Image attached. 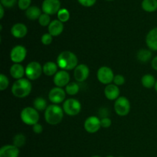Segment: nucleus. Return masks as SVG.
Masks as SVG:
<instances>
[{"label": "nucleus", "mask_w": 157, "mask_h": 157, "mask_svg": "<svg viewBox=\"0 0 157 157\" xmlns=\"http://www.w3.org/2000/svg\"><path fill=\"white\" fill-rule=\"evenodd\" d=\"M107 157H114V156H107Z\"/></svg>", "instance_id": "43"}, {"label": "nucleus", "mask_w": 157, "mask_h": 157, "mask_svg": "<svg viewBox=\"0 0 157 157\" xmlns=\"http://www.w3.org/2000/svg\"><path fill=\"white\" fill-rule=\"evenodd\" d=\"M78 2L85 7H90L96 2V0H78Z\"/></svg>", "instance_id": "36"}, {"label": "nucleus", "mask_w": 157, "mask_h": 157, "mask_svg": "<svg viewBox=\"0 0 157 157\" xmlns=\"http://www.w3.org/2000/svg\"><path fill=\"white\" fill-rule=\"evenodd\" d=\"M90 73L88 67L86 64H78L74 70V77L78 82H84L87 79Z\"/></svg>", "instance_id": "13"}, {"label": "nucleus", "mask_w": 157, "mask_h": 157, "mask_svg": "<svg viewBox=\"0 0 157 157\" xmlns=\"http://www.w3.org/2000/svg\"><path fill=\"white\" fill-rule=\"evenodd\" d=\"M4 16V6L0 5V18H2Z\"/></svg>", "instance_id": "40"}, {"label": "nucleus", "mask_w": 157, "mask_h": 157, "mask_svg": "<svg viewBox=\"0 0 157 157\" xmlns=\"http://www.w3.org/2000/svg\"><path fill=\"white\" fill-rule=\"evenodd\" d=\"M34 108L37 110L38 111H42V110H45L47 109V101L45 99L41 98H37L34 101Z\"/></svg>", "instance_id": "26"}, {"label": "nucleus", "mask_w": 157, "mask_h": 157, "mask_svg": "<svg viewBox=\"0 0 157 157\" xmlns=\"http://www.w3.org/2000/svg\"><path fill=\"white\" fill-rule=\"evenodd\" d=\"M33 131L36 134H40L43 131V127L40 124H36L33 126Z\"/></svg>", "instance_id": "38"}, {"label": "nucleus", "mask_w": 157, "mask_h": 157, "mask_svg": "<svg viewBox=\"0 0 157 157\" xmlns=\"http://www.w3.org/2000/svg\"><path fill=\"white\" fill-rule=\"evenodd\" d=\"M79 85L75 82L69 83L65 87V92L66 94L69 95H75L79 91Z\"/></svg>", "instance_id": "27"}, {"label": "nucleus", "mask_w": 157, "mask_h": 157, "mask_svg": "<svg viewBox=\"0 0 157 157\" xmlns=\"http://www.w3.org/2000/svg\"><path fill=\"white\" fill-rule=\"evenodd\" d=\"M25 136L21 134V133H18V134H16L14 136L13 145L15 147H18V148H20V147H22L25 144Z\"/></svg>", "instance_id": "28"}, {"label": "nucleus", "mask_w": 157, "mask_h": 157, "mask_svg": "<svg viewBox=\"0 0 157 157\" xmlns=\"http://www.w3.org/2000/svg\"><path fill=\"white\" fill-rule=\"evenodd\" d=\"M114 110L119 116H127L130 110V103L125 97H119L114 103Z\"/></svg>", "instance_id": "6"}, {"label": "nucleus", "mask_w": 157, "mask_h": 157, "mask_svg": "<svg viewBox=\"0 0 157 157\" xmlns=\"http://www.w3.org/2000/svg\"><path fill=\"white\" fill-rule=\"evenodd\" d=\"M101 127L104 128H108L111 125V120L108 117H104L101 120Z\"/></svg>", "instance_id": "37"}, {"label": "nucleus", "mask_w": 157, "mask_h": 157, "mask_svg": "<svg viewBox=\"0 0 157 157\" xmlns=\"http://www.w3.org/2000/svg\"><path fill=\"white\" fill-rule=\"evenodd\" d=\"M53 41V36L52 35H50L49 33H45L41 36V41L43 44H45V45H48Z\"/></svg>", "instance_id": "32"}, {"label": "nucleus", "mask_w": 157, "mask_h": 157, "mask_svg": "<svg viewBox=\"0 0 157 157\" xmlns=\"http://www.w3.org/2000/svg\"><path fill=\"white\" fill-rule=\"evenodd\" d=\"M142 8L146 12H155L157 10V0H144L142 2Z\"/></svg>", "instance_id": "23"}, {"label": "nucleus", "mask_w": 157, "mask_h": 157, "mask_svg": "<svg viewBox=\"0 0 157 157\" xmlns=\"http://www.w3.org/2000/svg\"><path fill=\"white\" fill-rule=\"evenodd\" d=\"M27 55L26 48L22 45H16L12 49L10 52V58L15 64L22 62Z\"/></svg>", "instance_id": "10"}, {"label": "nucleus", "mask_w": 157, "mask_h": 157, "mask_svg": "<svg viewBox=\"0 0 157 157\" xmlns=\"http://www.w3.org/2000/svg\"><path fill=\"white\" fill-rule=\"evenodd\" d=\"M21 119L24 124L34 126L39 121V114L38 110L34 107H28L23 109L21 112Z\"/></svg>", "instance_id": "4"}, {"label": "nucleus", "mask_w": 157, "mask_h": 157, "mask_svg": "<svg viewBox=\"0 0 157 157\" xmlns=\"http://www.w3.org/2000/svg\"><path fill=\"white\" fill-rule=\"evenodd\" d=\"M58 18L61 22H66L70 18V13L66 9H61L58 12Z\"/></svg>", "instance_id": "29"}, {"label": "nucleus", "mask_w": 157, "mask_h": 157, "mask_svg": "<svg viewBox=\"0 0 157 157\" xmlns=\"http://www.w3.org/2000/svg\"><path fill=\"white\" fill-rule=\"evenodd\" d=\"M146 43L149 48L157 51V28H154L149 32L146 38Z\"/></svg>", "instance_id": "19"}, {"label": "nucleus", "mask_w": 157, "mask_h": 157, "mask_svg": "<svg viewBox=\"0 0 157 157\" xmlns=\"http://www.w3.org/2000/svg\"><path fill=\"white\" fill-rule=\"evenodd\" d=\"M9 79H8V78L5 75L2 74V75H0V90H6V89L9 87Z\"/></svg>", "instance_id": "31"}, {"label": "nucleus", "mask_w": 157, "mask_h": 157, "mask_svg": "<svg viewBox=\"0 0 157 157\" xmlns=\"http://www.w3.org/2000/svg\"><path fill=\"white\" fill-rule=\"evenodd\" d=\"M43 71V67L37 61H32L25 67V75L28 79L35 81L41 76Z\"/></svg>", "instance_id": "7"}, {"label": "nucleus", "mask_w": 157, "mask_h": 157, "mask_svg": "<svg viewBox=\"0 0 157 157\" xmlns=\"http://www.w3.org/2000/svg\"><path fill=\"white\" fill-rule=\"evenodd\" d=\"M58 64H55L53 61H48L45 63L43 66V73L47 76H52L55 75L58 71Z\"/></svg>", "instance_id": "21"}, {"label": "nucleus", "mask_w": 157, "mask_h": 157, "mask_svg": "<svg viewBox=\"0 0 157 157\" xmlns=\"http://www.w3.org/2000/svg\"><path fill=\"white\" fill-rule=\"evenodd\" d=\"M151 64H152V67H153V68L154 69V70L157 71V56L155 57V58H153V61H152V62H151Z\"/></svg>", "instance_id": "39"}, {"label": "nucleus", "mask_w": 157, "mask_h": 157, "mask_svg": "<svg viewBox=\"0 0 157 157\" xmlns=\"http://www.w3.org/2000/svg\"><path fill=\"white\" fill-rule=\"evenodd\" d=\"M136 57H137V59L141 62H147L151 58L152 53L150 50H147V49H141L138 52Z\"/></svg>", "instance_id": "25"}, {"label": "nucleus", "mask_w": 157, "mask_h": 157, "mask_svg": "<svg viewBox=\"0 0 157 157\" xmlns=\"http://www.w3.org/2000/svg\"><path fill=\"white\" fill-rule=\"evenodd\" d=\"M38 22L41 26H48L51 23V18L48 14H41V16L38 18Z\"/></svg>", "instance_id": "30"}, {"label": "nucleus", "mask_w": 157, "mask_h": 157, "mask_svg": "<svg viewBox=\"0 0 157 157\" xmlns=\"http://www.w3.org/2000/svg\"><path fill=\"white\" fill-rule=\"evenodd\" d=\"M92 157H101V156H92Z\"/></svg>", "instance_id": "42"}, {"label": "nucleus", "mask_w": 157, "mask_h": 157, "mask_svg": "<svg viewBox=\"0 0 157 157\" xmlns=\"http://www.w3.org/2000/svg\"><path fill=\"white\" fill-rule=\"evenodd\" d=\"M97 77L100 82L104 84H107V85L113 81V78H114L113 71L110 67H106V66H103L98 69Z\"/></svg>", "instance_id": "8"}, {"label": "nucleus", "mask_w": 157, "mask_h": 157, "mask_svg": "<svg viewBox=\"0 0 157 157\" xmlns=\"http://www.w3.org/2000/svg\"><path fill=\"white\" fill-rule=\"evenodd\" d=\"M107 1H112V0H107Z\"/></svg>", "instance_id": "44"}, {"label": "nucleus", "mask_w": 157, "mask_h": 157, "mask_svg": "<svg viewBox=\"0 0 157 157\" xmlns=\"http://www.w3.org/2000/svg\"><path fill=\"white\" fill-rule=\"evenodd\" d=\"M19 150L14 145L3 146L0 149V157H18Z\"/></svg>", "instance_id": "16"}, {"label": "nucleus", "mask_w": 157, "mask_h": 157, "mask_svg": "<svg viewBox=\"0 0 157 157\" xmlns=\"http://www.w3.org/2000/svg\"><path fill=\"white\" fill-rule=\"evenodd\" d=\"M78 62L75 54L69 51L61 52L57 58V64L63 71L73 70L78 65Z\"/></svg>", "instance_id": "1"}, {"label": "nucleus", "mask_w": 157, "mask_h": 157, "mask_svg": "<svg viewBox=\"0 0 157 157\" xmlns=\"http://www.w3.org/2000/svg\"><path fill=\"white\" fill-rule=\"evenodd\" d=\"M64 30V25L59 20H53L48 25V33L52 36H58Z\"/></svg>", "instance_id": "18"}, {"label": "nucleus", "mask_w": 157, "mask_h": 157, "mask_svg": "<svg viewBox=\"0 0 157 157\" xmlns=\"http://www.w3.org/2000/svg\"><path fill=\"white\" fill-rule=\"evenodd\" d=\"M84 129L87 132L90 133H94L98 132L101 127V120L95 116L89 117L84 121Z\"/></svg>", "instance_id": "11"}, {"label": "nucleus", "mask_w": 157, "mask_h": 157, "mask_svg": "<svg viewBox=\"0 0 157 157\" xmlns=\"http://www.w3.org/2000/svg\"><path fill=\"white\" fill-rule=\"evenodd\" d=\"M104 94L106 98L110 101L117 100L120 96V89L115 84H107L104 89Z\"/></svg>", "instance_id": "15"}, {"label": "nucleus", "mask_w": 157, "mask_h": 157, "mask_svg": "<svg viewBox=\"0 0 157 157\" xmlns=\"http://www.w3.org/2000/svg\"><path fill=\"white\" fill-rule=\"evenodd\" d=\"M70 81V75L66 71H58L54 76V83L57 87H62L67 86Z\"/></svg>", "instance_id": "14"}, {"label": "nucleus", "mask_w": 157, "mask_h": 157, "mask_svg": "<svg viewBox=\"0 0 157 157\" xmlns=\"http://www.w3.org/2000/svg\"><path fill=\"white\" fill-rule=\"evenodd\" d=\"M16 2L17 0H1V5L6 8L13 7Z\"/></svg>", "instance_id": "35"}, {"label": "nucleus", "mask_w": 157, "mask_h": 157, "mask_svg": "<svg viewBox=\"0 0 157 157\" xmlns=\"http://www.w3.org/2000/svg\"><path fill=\"white\" fill-rule=\"evenodd\" d=\"M61 2L59 0H44L41 6L44 13L48 15H55L58 13L61 9Z\"/></svg>", "instance_id": "9"}, {"label": "nucleus", "mask_w": 157, "mask_h": 157, "mask_svg": "<svg viewBox=\"0 0 157 157\" xmlns=\"http://www.w3.org/2000/svg\"><path fill=\"white\" fill-rule=\"evenodd\" d=\"M32 0H18V7L21 10H27L30 7Z\"/></svg>", "instance_id": "33"}, {"label": "nucleus", "mask_w": 157, "mask_h": 157, "mask_svg": "<svg viewBox=\"0 0 157 157\" xmlns=\"http://www.w3.org/2000/svg\"><path fill=\"white\" fill-rule=\"evenodd\" d=\"M32 91V84L29 79H18L15 81L12 87V93L15 97L24 98L29 96Z\"/></svg>", "instance_id": "3"}, {"label": "nucleus", "mask_w": 157, "mask_h": 157, "mask_svg": "<svg viewBox=\"0 0 157 157\" xmlns=\"http://www.w3.org/2000/svg\"><path fill=\"white\" fill-rule=\"evenodd\" d=\"M63 110L69 116H76L81 112V104L78 100L70 98L63 104Z\"/></svg>", "instance_id": "5"}, {"label": "nucleus", "mask_w": 157, "mask_h": 157, "mask_svg": "<svg viewBox=\"0 0 157 157\" xmlns=\"http://www.w3.org/2000/svg\"><path fill=\"white\" fill-rule=\"evenodd\" d=\"M10 75L15 79H21L25 75V69L20 64H14L10 68Z\"/></svg>", "instance_id": "20"}, {"label": "nucleus", "mask_w": 157, "mask_h": 157, "mask_svg": "<svg viewBox=\"0 0 157 157\" xmlns=\"http://www.w3.org/2000/svg\"><path fill=\"white\" fill-rule=\"evenodd\" d=\"M155 90H156V91L157 92V81H156V84H155Z\"/></svg>", "instance_id": "41"}, {"label": "nucleus", "mask_w": 157, "mask_h": 157, "mask_svg": "<svg viewBox=\"0 0 157 157\" xmlns=\"http://www.w3.org/2000/svg\"><path fill=\"white\" fill-rule=\"evenodd\" d=\"M25 15L27 18L30 20L38 19L41 15V9L37 6H30L26 10Z\"/></svg>", "instance_id": "22"}, {"label": "nucleus", "mask_w": 157, "mask_h": 157, "mask_svg": "<svg viewBox=\"0 0 157 157\" xmlns=\"http://www.w3.org/2000/svg\"><path fill=\"white\" fill-rule=\"evenodd\" d=\"M66 97V92L61 87H55L49 91L48 98L53 104H57L62 102Z\"/></svg>", "instance_id": "12"}, {"label": "nucleus", "mask_w": 157, "mask_h": 157, "mask_svg": "<svg viewBox=\"0 0 157 157\" xmlns=\"http://www.w3.org/2000/svg\"><path fill=\"white\" fill-rule=\"evenodd\" d=\"M156 82L155 78L151 75H145L141 79V83L146 88H151V87H155Z\"/></svg>", "instance_id": "24"}, {"label": "nucleus", "mask_w": 157, "mask_h": 157, "mask_svg": "<svg viewBox=\"0 0 157 157\" xmlns=\"http://www.w3.org/2000/svg\"><path fill=\"white\" fill-rule=\"evenodd\" d=\"M113 83H114L115 85L117 86H121L125 83V78L123 75H117L116 76H114L113 78Z\"/></svg>", "instance_id": "34"}, {"label": "nucleus", "mask_w": 157, "mask_h": 157, "mask_svg": "<svg viewBox=\"0 0 157 157\" xmlns=\"http://www.w3.org/2000/svg\"><path fill=\"white\" fill-rule=\"evenodd\" d=\"M28 29L25 25L22 23H16L11 29V33L15 38H22L26 35Z\"/></svg>", "instance_id": "17"}, {"label": "nucleus", "mask_w": 157, "mask_h": 157, "mask_svg": "<svg viewBox=\"0 0 157 157\" xmlns=\"http://www.w3.org/2000/svg\"><path fill=\"white\" fill-rule=\"evenodd\" d=\"M119 157H124V156H119Z\"/></svg>", "instance_id": "45"}, {"label": "nucleus", "mask_w": 157, "mask_h": 157, "mask_svg": "<svg viewBox=\"0 0 157 157\" xmlns=\"http://www.w3.org/2000/svg\"><path fill=\"white\" fill-rule=\"evenodd\" d=\"M64 117V110L57 104H51L48 106L44 110V118L48 124L56 125L61 122Z\"/></svg>", "instance_id": "2"}]
</instances>
